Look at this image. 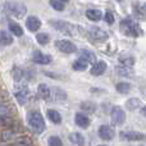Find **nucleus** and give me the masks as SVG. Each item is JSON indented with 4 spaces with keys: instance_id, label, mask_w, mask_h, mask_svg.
I'll return each instance as SVG.
<instances>
[{
    "instance_id": "obj_1",
    "label": "nucleus",
    "mask_w": 146,
    "mask_h": 146,
    "mask_svg": "<svg viewBox=\"0 0 146 146\" xmlns=\"http://www.w3.org/2000/svg\"><path fill=\"white\" fill-rule=\"evenodd\" d=\"M51 26H53L55 30L60 31L63 33H67L69 36H73V37H78L80 35L83 33V30L77 25H72L69 22H66V21H59V19H50L49 21Z\"/></svg>"
},
{
    "instance_id": "obj_2",
    "label": "nucleus",
    "mask_w": 146,
    "mask_h": 146,
    "mask_svg": "<svg viewBox=\"0 0 146 146\" xmlns=\"http://www.w3.org/2000/svg\"><path fill=\"white\" fill-rule=\"evenodd\" d=\"M27 123L31 127L35 133H42L46 128L45 121H44V117L41 115L40 111L37 110H30L27 113Z\"/></svg>"
},
{
    "instance_id": "obj_3",
    "label": "nucleus",
    "mask_w": 146,
    "mask_h": 146,
    "mask_svg": "<svg viewBox=\"0 0 146 146\" xmlns=\"http://www.w3.org/2000/svg\"><path fill=\"white\" fill-rule=\"evenodd\" d=\"M4 9L9 15L18 18V19L23 18L27 13V7L23 3L17 1V0H7L4 3Z\"/></svg>"
},
{
    "instance_id": "obj_4",
    "label": "nucleus",
    "mask_w": 146,
    "mask_h": 146,
    "mask_svg": "<svg viewBox=\"0 0 146 146\" xmlns=\"http://www.w3.org/2000/svg\"><path fill=\"white\" fill-rule=\"evenodd\" d=\"M119 28L124 35L129 36V37H139V36L142 35V30L139 26V23L136 21L131 19V18H124L121 22Z\"/></svg>"
},
{
    "instance_id": "obj_5",
    "label": "nucleus",
    "mask_w": 146,
    "mask_h": 146,
    "mask_svg": "<svg viewBox=\"0 0 146 146\" xmlns=\"http://www.w3.org/2000/svg\"><path fill=\"white\" fill-rule=\"evenodd\" d=\"M110 117H111L113 124H115V126H122L126 122V113H124V110L121 106H113Z\"/></svg>"
},
{
    "instance_id": "obj_6",
    "label": "nucleus",
    "mask_w": 146,
    "mask_h": 146,
    "mask_svg": "<svg viewBox=\"0 0 146 146\" xmlns=\"http://www.w3.org/2000/svg\"><path fill=\"white\" fill-rule=\"evenodd\" d=\"M55 46L59 51H62L64 54H72L77 51V46L69 40H56Z\"/></svg>"
},
{
    "instance_id": "obj_7",
    "label": "nucleus",
    "mask_w": 146,
    "mask_h": 146,
    "mask_svg": "<svg viewBox=\"0 0 146 146\" xmlns=\"http://www.w3.org/2000/svg\"><path fill=\"white\" fill-rule=\"evenodd\" d=\"M98 133H99V137H100L101 140H105V141H110V140H113L114 136H115L114 128L108 126V124H103V126L99 127Z\"/></svg>"
},
{
    "instance_id": "obj_8",
    "label": "nucleus",
    "mask_w": 146,
    "mask_h": 146,
    "mask_svg": "<svg viewBox=\"0 0 146 146\" xmlns=\"http://www.w3.org/2000/svg\"><path fill=\"white\" fill-rule=\"evenodd\" d=\"M88 35L96 41H106L108 37H109V35H108L106 31L101 30V28L96 27V26H92V27L88 28Z\"/></svg>"
},
{
    "instance_id": "obj_9",
    "label": "nucleus",
    "mask_w": 146,
    "mask_h": 146,
    "mask_svg": "<svg viewBox=\"0 0 146 146\" xmlns=\"http://www.w3.org/2000/svg\"><path fill=\"white\" fill-rule=\"evenodd\" d=\"M121 139L126 140V141H141L145 139V135L137 131H122Z\"/></svg>"
},
{
    "instance_id": "obj_10",
    "label": "nucleus",
    "mask_w": 146,
    "mask_h": 146,
    "mask_svg": "<svg viewBox=\"0 0 146 146\" xmlns=\"http://www.w3.org/2000/svg\"><path fill=\"white\" fill-rule=\"evenodd\" d=\"M32 60L35 62L36 64H41V66H46V64L51 63V56L48 55V54H44L41 51L36 50L32 55Z\"/></svg>"
},
{
    "instance_id": "obj_11",
    "label": "nucleus",
    "mask_w": 146,
    "mask_h": 146,
    "mask_svg": "<svg viewBox=\"0 0 146 146\" xmlns=\"http://www.w3.org/2000/svg\"><path fill=\"white\" fill-rule=\"evenodd\" d=\"M26 27L31 32H37L41 27V21L35 15H31V17H28L26 19Z\"/></svg>"
},
{
    "instance_id": "obj_12",
    "label": "nucleus",
    "mask_w": 146,
    "mask_h": 146,
    "mask_svg": "<svg viewBox=\"0 0 146 146\" xmlns=\"http://www.w3.org/2000/svg\"><path fill=\"white\" fill-rule=\"evenodd\" d=\"M74 122L76 124H77L78 127H81V128H87L88 126H90V118H88L86 114L83 113H77L74 115Z\"/></svg>"
},
{
    "instance_id": "obj_13",
    "label": "nucleus",
    "mask_w": 146,
    "mask_h": 146,
    "mask_svg": "<svg viewBox=\"0 0 146 146\" xmlns=\"http://www.w3.org/2000/svg\"><path fill=\"white\" fill-rule=\"evenodd\" d=\"M37 95L40 96L42 100H49L51 98V90L48 85L45 83H40L37 87Z\"/></svg>"
},
{
    "instance_id": "obj_14",
    "label": "nucleus",
    "mask_w": 146,
    "mask_h": 146,
    "mask_svg": "<svg viewBox=\"0 0 146 146\" xmlns=\"http://www.w3.org/2000/svg\"><path fill=\"white\" fill-rule=\"evenodd\" d=\"M80 58L83 59L85 62H87L88 64H95L96 63V55L90 50H86V49H82L80 50Z\"/></svg>"
},
{
    "instance_id": "obj_15",
    "label": "nucleus",
    "mask_w": 146,
    "mask_h": 146,
    "mask_svg": "<svg viewBox=\"0 0 146 146\" xmlns=\"http://www.w3.org/2000/svg\"><path fill=\"white\" fill-rule=\"evenodd\" d=\"M14 96H15V99H17L19 105H25V104H27V101H28V90L27 88H22V90L15 91Z\"/></svg>"
},
{
    "instance_id": "obj_16",
    "label": "nucleus",
    "mask_w": 146,
    "mask_h": 146,
    "mask_svg": "<svg viewBox=\"0 0 146 146\" xmlns=\"http://www.w3.org/2000/svg\"><path fill=\"white\" fill-rule=\"evenodd\" d=\"M115 73L118 76H121V77H131L135 72H133V69H132V67L121 64V66H117L115 67Z\"/></svg>"
},
{
    "instance_id": "obj_17",
    "label": "nucleus",
    "mask_w": 146,
    "mask_h": 146,
    "mask_svg": "<svg viewBox=\"0 0 146 146\" xmlns=\"http://www.w3.org/2000/svg\"><path fill=\"white\" fill-rule=\"evenodd\" d=\"M106 69V63L104 60H100V62H96L94 64V67L91 68V74L94 76H101Z\"/></svg>"
},
{
    "instance_id": "obj_18",
    "label": "nucleus",
    "mask_w": 146,
    "mask_h": 146,
    "mask_svg": "<svg viewBox=\"0 0 146 146\" xmlns=\"http://www.w3.org/2000/svg\"><path fill=\"white\" fill-rule=\"evenodd\" d=\"M86 17L90 21H92V22H98L104 15L101 13V10H99V9H88V10H86Z\"/></svg>"
},
{
    "instance_id": "obj_19",
    "label": "nucleus",
    "mask_w": 146,
    "mask_h": 146,
    "mask_svg": "<svg viewBox=\"0 0 146 146\" xmlns=\"http://www.w3.org/2000/svg\"><path fill=\"white\" fill-rule=\"evenodd\" d=\"M13 42V36L10 35L8 31L5 30H0V45L3 46H8Z\"/></svg>"
},
{
    "instance_id": "obj_20",
    "label": "nucleus",
    "mask_w": 146,
    "mask_h": 146,
    "mask_svg": "<svg viewBox=\"0 0 146 146\" xmlns=\"http://www.w3.org/2000/svg\"><path fill=\"white\" fill-rule=\"evenodd\" d=\"M46 115H48V118L50 119L54 124L62 123V115H60V113H59V111L54 110V109H49V110L46 111Z\"/></svg>"
},
{
    "instance_id": "obj_21",
    "label": "nucleus",
    "mask_w": 146,
    "mask_h": 146,
    "mask_svg": "<svg viewBox=\"0 0 146 146\" xmlns=\"http://www.w3.org/2000/svg\"><path fill=\"white\" fill-rule=\"evenodd\" d=\"M69 141L77 146H83L85 145V137L78 132H73V133L69 135Z\"/></svg>"
},
{
    "instance_id": "obj_22",
    "label": "nucleus",
    "mask_w": 146,
    "mask_h": 146,
    "mask_svg": "<svg viewBox=\"0 0 146 146\" xmlns=\"http://www.w3.org/2000/svg\"><path fill=\"white\" fill-rule=\"evenodd\" d=\"M140 106H141V100L137 98H131L126 101V108L128 110H136Z\"/></svg>"
},
{
    "instance_id": "obj_23",
    "label": "nucleus",
    "mask_w": 146,
    "mask_h": 146,
    "mask_svg": "<svg viewBox=\"0 0 146 146\" xmlns=\"http://www.w3.org/2000/svg\"><path fill=\"white\" fill-rule=\"evenodd\" d=\"M72 67H73V69H74V71L83 72V71H86V69H87L88 63H87V62H85L83 59H81V58H80V59H77V60L73 62Z\"/></svg>"
},
{
    "instance_id": "obj_24",
    "label": "nucleus",
    "mask_w": 146,
    "mask_h": 146,
    "mask_svg": "<svg viewBox=\"0 0 146 146\" xmlns=\"http://www.w3.org/2000/svg\"><path fill=\"white\" fill-rule=\"evenodd\" d=\"M9 30H10V32H12V35L17 36V37H21V36L23 35L22 27L15 22H9Z\"/></svg>"
},
{
    "instance_id": "obj_25",
    "label": "nucleus",
    "mask_w": 146,
    "mask_h": 146,
    "mask_svg": "<svg viewBox=\"0 0 146 146\" xmlns=\"http://www.w3.org/2000/svg\"><path fill=\"white\" fill-rule=\"evenodd\" d=\"M51 94H53V98H54V100L55 101H63V100H66L67 99V94L64 92L62 88L55 87L53 91H51Z\"/></svg>"
},
{
    "instance_id": "obj_26",
    "label": "nucleus",
    "mask_w": 146,
    "mask_h": 146,
    "mask_svg": "<svg viewBox=\"0 0 146 146\" xmlns=\"http://www.w3.org/2000/svg\"><path fill=\"white\" fill-rule=\"evenodd\" d=\"M115 90L118 91L119 94H128L129 91H131V85H129L128 82H119V83H117V86H115Z\"/></svg>"
},
{
    "instance_id": "obj_27",
    "label": "nucleus",
    "mask_w": 146,
    "mask_h": 146,
    "mask_svg": "<svg viewBox=\"0 0 146 146\" xmlns=\"http://www.w3.org/2000/svg\"><path fill=\"white\" fill-rule=\"evenodd\" d=\"M81 109L86 113H94L96 110V104L92 103V101H83L81 104Z\"/></svg>"
},
{
    "instance_id": "obj_28",
    "label": "nucleus",
    "mask_w": 146,
    "mask_h": 146,
    "mask_svg": "<svg viewBox=\"0 0 146 146\" xmlns=\"http://www.w3.org/2000/svg\"><path fill=\"white\" fill-rule=\"evenodd\" d=\"M12 76H13V80H14L15 82H19V81H22L23 77H25V71H23L22 68L15 67L12 72Z\"/></svg>"
},
{
    "instance_id": "obj_29",
    "label": "nucleus",
    "mask_w": 146,
    "mask_h": 146,
    "mask_svg": "<svg viewBox=\"0 0 146 146\" xmlns=\"http://www.w3.org/2000/svg\"><path fill=\"white\" fill-rule=\"evenodd\" d=\"M36 40H37V42L40 44V45H46V44L50 41V37H49L48 33H37L36 35Z\"/></svg>"
},
{
    "instance_id": "obj_30",
    "label": "nucleus",
    "mask_w": 146,
    "mask_h": 146,
    "mask_svg": "<svg viewBox=\"0 0 146 146\" xmlns=\"http://www.w3.org/2000/svg\"><path fill=\"white\" fill-rule=\"evenodd\" d=\"M50 5L53 9L59 10V12L64 10V1H62V0H50Z\"/></svg>"
},
{
    "instance_id": "obj_31",
    "label": "nucleus",
    "mask_w": 146,
    "mask_h": 146,
    "mask_svg": "<svg viewBox=\"0 0 146 146\" xmlns=\"http://www.w3.org/2000/svg\"><path fill=\"white\" fill-rule=\"evenodd\" d=\"M48 144H49V146H63V142H62V140L59 139L58 136H51V137H49Z\"/></svg>"
},
{
    "instance_id": "obj_32",
    "label": "nucleus",
    "mask_w": 146,
    "mask_h": 146,
    "mask_svg": "<svg viewBox=\"0 0 146 146\" xmlns=\"http://www.w3.org/2000/svg\"><path fill=\"white\" fill-rule=\"evenodd\" d=\"M119 62H121V64H123V66L133 67L135 58H133V56H128V58H119Z\"/></svg>"
},
{
    "instance_id": "obj_33",
    "label": "nucleus",
    "mask_w": 146,
    "mask_h": 146,
    "mask_svg": "<svg viewBox=\"0 0 146 146\" xmlns=\"http://www.w3.org/2000/svg\"><path fill=\"white\" fill-rule=\"evenodd\" d=\"M104 19H105V22L108 23V25H113L114 23V15L111 12H106L105 14H104Z\"/></svg>"
},
{
    "instance_id": "obj_34",
    "label": "nucleus",
    "mask_w": 146,
    "mask_h": 146,
    "mask_svg": "<svg viewBox=\"0 0 146 146\" xmlns=\"http://www.w3.org/2000/svg\"><path fill=\"white\" fill-rule=\"evenodd\" d=\"M142 114H144V115L146 117V105L144 106V108H142Z\"/></svg>"
},
{
    "instance_id": "obj_35",
    "label": "nucleus",
    "mask_w": 146,
    "mask_h": 146,
    "mask_svg": "<svg viewBox=\"0 0 146 146\" xmlns=\"http://www.w3.org/2000/svg\"><path fill=\"white\" fill-rule=\"evenodd\" d=\"M142 9H144V10H145V12H146V3H145V4H144V5H142Z\"/></svg>"
},
{
    "instance_id": "obj_36",
    "label": "nucleus",
    "mask_w": 146,
    "mask_h": 146,
    "mask_svg": "<svg viewBox=\"0 0 146 146\" xmlns=\"http://www.w3.org/2000/svg\"><path fill=\"white\" fill-rule=\"evenodd\" d=\"M62 1H68V0H62Z\"/></svg>"
},
{
    "instance_id": "obj_37",
    "label": "nucleus",
    "mask_w": 146,
    "mask_h": 146,
    "mask_svg": "<svg viewBox=\"0 0 146 146\" xmlns=\"http://www.w3.org/2000/svg\"><path fill=\"white\" fill-rule=\"evenodd\" d=\"M118 1H123V0H118Z\"/></svg>"
},
{
    "instance_id": "obj_38",
    "label": "nucleus",
    "mask_w": 146,
    "mask_h": 146,
    "mask_svg": "<svg viewBox=\"0 0 146 146\" xmlns=\"http://www.w3.org/2000/svg\"><path fill=\"white\" fill-rule=\"evenodd\" d=\"M100 146H105V145H100Z\"/></svg>"
}]
</instances>
